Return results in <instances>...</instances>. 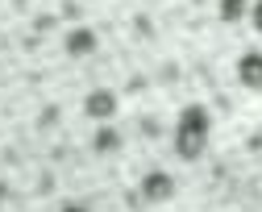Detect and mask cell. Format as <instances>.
<instances>
[{
  "instance_id": "6da1fadb",
  "label": "cell",
  "mask_w": 262,
  "mask_h": 212,
  "mask_svg": "<svg viewBox=\"0 0 262 212\" xmlns=\"http://www.w3.org/2000/svg\"><path fill=\"white\" fill-rule=\"evenodd\" d=\"M208 137H212V117H208V109H204V104H187V109L179 113V121H175V154H179L183 162L204 158Z\"/></svg>"
},
{
  "instance_id": "7a4b0ae2",
  "label": "cell",
  "mask_w": 262,
  "mask_h": 212,
  "mask_svg": "<svg viewBox=\"0 0 262 212\" xmlns=\"http://www.w3.org/2000/svg\"><path fill=\"white\" fill-rule=\"evenodd\" d=\"M142 200L146 204H167L171 196H175V175H167V171H150V175H142Z\"/></svg>"
},
{
  "instance_id": "3957f363",
  "label": "cell",
  "mask_w": 262,
  "mask_h": 212,
  "mask_svg": "<svg viewBox=\"0 0 262 212\" xmlns=\"http://www.w3.org/2000/svg\"><path fill=\"white\" fill-rule=\"evenodd\" d=\"M117 92L113 88H96V92H88L83 96V113L92 117V121H113L117 117Z\"/></svg>"
},
{
  "instance_id": "277c9868",
  "label": "cell",
  "mask_w": 262,
  "mask_h": 212,
  "mask_svg": "<svg viewBox=\"0 0 262 212\" xmlns=\"http://www.w3.org/2000/svg\"><path fill=\"white\" fill-rule=\"evenodd\" d=\"M96 46H100V38H96V29H88V25L67 29V38H62V50L71 58H88V54H96Z\"/></svg>"
},
{
  "instance_id": "5b68a950",
  "label": "cell",
  "mask_w": 262,
  "mask_h": 212,
  "mask_svg": "<svg viewBox=\"0 0 262 212\" xmlns=\"http://www.w3.org/2000/svg\"><path fill=\"white\" fill-rule=\"evenodd\" d=\"M237 79L250 92H262V50H246L237 58Z\"/></svg>"
},
{
  "instance_id": "8992f818",
  "label": "cell",
  "mask_w": 262,
  "mask_h": 212,
  "mask_svg": "<svg viewBox=\"0 0 262 212\" xmlns=\"http://www.w3.org/2000/svg\"><path fill=\"white\" fill-rule=\"evenodd\" d=\"M250 5L254 0H216V17L225 25H237L242 17H250Z\"/></svg>"
},
{
  "instance_id": "52a82bcc",
  "label": "cell",
  "mask_w": 262,
  "mask_h": 212,
  "mask_svg": "<svg viewBox=\"0 0 262 212\" xmlns=\"http://www.w3.org/2000/svg\"><path fill=\"white\" fill-rule=\"evenodd\" d=\"M121 146V133L113 129V125H100V129H96V137H92V150L96 154H113Z\"/></svg>"
},
{
  "instance_id": "ba28073f",
  "label": "cell",
  "mask_w": 262,
  "mask_h": 212,
  "mask_svg": "<svg viewBox=\"0 0 262 212\" xmlns=\"http://www.w3.org/2000/svg\"><path fill=\"white\" fill-rule=\"evenodd\" d=\"M250 25L262 33V0H254V5H250Z\"/></svg>"
},
{
  "instance_id": "9c48e42d",
  "label": "cell",
  "mask_w": 262,
  "mask_h": 212,
  "mask_svg": "<svg viewBox=\"0 0 262 212\" xmlns=\"http://www.w3.org/2000/svg\"><path fill=\"white\" fill-rule=\"evenodd\" d=\"M58 212H88V208H83V204H62Z\"/></svg>"
}]
</instances>
